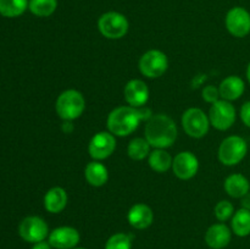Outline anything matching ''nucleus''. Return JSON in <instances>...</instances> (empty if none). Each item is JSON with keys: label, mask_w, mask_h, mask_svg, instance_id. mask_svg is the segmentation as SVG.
<instances>
[{"label": "nucleus", "mask_w": 250, "mask_h": 249, "mask_svg": "<svg viewBox=\"0 0 250 249\" xmlns=\"http://www.w3.org/2000/svg\"><path fill=\"white\" fill-rule=\"evenodd\" d=\"M151 115L148 107H133L131 105L119 106L107 115V131L115 137L129 136L138 128L142 121H146Z\"/></svg>", "instance_id": "f257e3e1"}, {"label": "nucleus", "mask_w": 250, "mask_h": 249, "mask_svg": "<svg viewBox=\"0 0 250 249\" xmlns=\"http://www.w3.org/2000/svg\"><path fill=\"white\" fill-rule=\"evenodd\" d=\"M144 134H146L144 138L148 141L151 148H170L177 139V124L168 115H151L146 122Z\"/></svg>", "instance_id": "f03ea898"}, {"label": "nucleus", "mask_w": 250, "mask_h": 249, "mask_svg": "<svg viewBox=\"0 0 250 249\" xmlns=\"http://www.w3.org/2000/svg\"><path fill=\"white\" fill-rule=\"evenodd\" d=\"M85 110V99L77 89H66L55 102V111L63 121H75L80 119Z\"/></svg>", "instance_id": "7ed1b4c3"}, {"label": "nucleus", "mask_w": 250, "mask_h": 249, "mask_svg": "<svg viewBox=\"0 0 250 249\" xmlns=\"http://www.w3.org/2000/svg\"><path fill=\"white\" fill-rule=\"evenodd\" d=\"M248 154V143L241 136H229L221 142L217 151L219 161L225 166H236Z\"/></svg>", "instance_id": "20e7f679"}, {"label": "nucleus", "mask_w": 250, "mask_h": 249, "mask_svg": "<svg viewBox=\"0 0 250 249\" xmlns=\"http://www.w3.org/2000/svg\"><path fill=\"white\" fill-rule=\"evenodd\" d=\"M98 29L106 39L116 41L128 33L129 22L124 14L117 11L104 12L98 20Z\"/></svg>", "instance_id": "39448f33"}, {"label": "nucleus", "mask_w": 250, "mask_h": 249, "mask_svg": "<svg viewBox=\"0 0 250 249\" xmlns=\"http://www.w3.org/2000/svg\"><path fill=\"white\" fill-rule=\"evenodd\" d=\"M183 129L190 138L199 139L208 134L210 128L209 115L199 107H189L186 110L181 119Z\"/></svg>", "instance_id": "423d86ee"}, {"label": "nucleus", "mask_w": 250, "mask_h": 249, "mask_svg": "<svg viewBox=\"0 0 250 249\" xmlns=\"http://www.w3.org/2000/svg\"><path fill=\"white\" fill-rule=\"evenodd\" d=\"M138 67L146 78L161 77L168 68L167 55L159 49H150L141 56Z\"/></svg>", "instance_id": "0eeeda50"}, {"label": "nucleus", "mask_w": 250, "mask_h": 249, "mask_svg": "<svg viewBox=\"0 0 250 249\" xmlns=\"http://www.w3.org/2000/svg\"><path fill=\"white\" fill-rule=\"evenodd\" d=\"M237 119V111L231 102L220 99L211 104L209 111L210 124L217 131H227L234 124Z\"/></svg>", "instance_id": "6e6552de"}, {"label": "nucleus", "mask_w": 250, "mask_h": 249, "mask_svg": "<svg viewBox=\"0 0 250 249\" xmlns=\"http://www.w3.org/2000/svg\"><path fill=\"white\" fill-rule=\"evenodd\" d=\"M49 233L48 224L41 216H27L19 225L20 237L28 243L36 244L45 241Z\"/></svg>", "instance_id": "1a4fd4ad"}, {"label": "nucleus", "mask_w": 250, "mask_h": 249, "mask_svg": "<svg viewBox=\"0 0 250 249\" xmlns=\"http://www.w3.org/2000/svg\"><path fill=\"white\" fill-rule=\"evenodd\" d=\"M116 137L109 131L95 133L88 144V153L93 160L103 161L110 158L116 150Z\"/></svg>", "instance_id": "9d476101"}, {"label": "nucleus", "mask_w": 250, "mask_h": 249, "mask_svg": "<svg viewBox=\"0 0 250 249\" xmlns=\"http://www.w3.org/2000/svg\"><path fill=\"white\" fill-rule=\"evenodd\" d=\"M225 26L231 36L244 38L250 33V12L243 6H234L227 11Z\"/></svg>", "instance_id": "9b49d317"}, {"label": "nucleus", "mask_w": 250, "mask_h": 249, "mask_svg": "<svg viewBox=\"0 0 250 249\" xmlns=\"http://www.w3.org/2000/svg\"><path fill=\"white\" fill-rule=\"evenodd\" d=\"M172 171L180 180L187 181L194 177L199 170V160L192 151H180L172 160Z\"/></svg>", "instance_id": "f8f14e48"}, {"label": "nucleus", "mask_w": 250, "mask_h": 249, "mask_svg": "<svg viewBox=\"0 0 250 249\" xmlns=\"http://www.w3.org/2000/svg\"><path fill=\"white\" fill-rule=\"evenodd\" d=\"M81 234L72 226H60L50 231L48 242L54 249H73L78 246Z\"/></svg>", "instance_id": "ddd939ff"}, {"label": "nucleus", "mask_w": 250, "mask_h": 249, "mask_svg": "<svg viewBox=\"0 0 250 249\" xmlns=\"http://www.w3.org/2000/svg\"><path fill=\"white\" fill-rule=\"evenodd\" d=\"M125 100L133 107H143L149 100V88L142 80H131L126 83L124 89Z\"/></svg>", "instance_id": "4468645a"}, {"label": "nucleus", "mask_w": 250, "mask_h": 249, "mask_svg": "<svg viewBox=\"0 0 250 249\" xmlns=\"http://www.w3.org/2000/svg\"><path fill=\"white\" fill-rule=\"evenodd\" d=\"M232 229L225 222L214 224L205 232V243L211 249H224L231 243Z\"/></svg>", "instance_id": "2eb2a0df"}, {"label": "nucleus", "mask_w": 250, "mask_h": 249, "mask_svg": "<svg viewBox=\"0 0 250 249\" xmlns=\"http://www.w3.org/2000/svg\"><path fill=\"white\" fill-rule=\"evenodd\" d=\"M127 221L133 228L146 229L153 224L154 212L149 205L144 203H137L132 205L127 212Z\"/></svg>", "instance_id": "dca6fc26"}, {"label": "nucleus", "mask_w": 250, "mask_h": 249, "mask_svg": "<svg viewBox=\"0 0 250 249\" xmlns=\"http://www.w3.org/2000/svg\"><path fill=\"white\" fill-rule=\"evenodd\" d=\"M244 90H246V83H244L243 78L236 75L227 76L226 78L221 81L219 85L221 99L231 103L234 100H238L243 95Z\"/></svg>", "instance_id": "f3484780"}, {"label": "nucleus", "mask_w": 250, "mask_h": 249, "mask_svg": "<svg viewBox=\"0 0 250 249\" xmlns=\"http://www.w3.org/2000/svg\"><path fill=\"white\" fill-rule=\"evenodd\" d=\"M68 202V195L67 192L65 190V188L62 187H53L45 193L44 195V208L50 214H59L62 210H65V208L67 207Z\"/></svg>", "instance_id": "a211bd4d"}, {"label": "nucleus", "mask_w": 250, "mask_h": 249, "mask_svg": "<svg viewBox=\"0 0 250 249\" xmlns=\"http://www.w3.org/2000/svg\"><path fill=\"white\" fill-rule=\"evenodd\" d=\"M224 188L231 198L242 199L250 192V181L242 173H232L225 180Z\"/></svg>", "instance_id": "6ab92c4d"}, {"label": "nucleus", "mask_w": 250, "mask_h": 249, "mask_svg": "<svg viewBox=\"0 0 250 249\" xmlns=\"http://www.w3.org/2000/svg\"><path fill=\"white\" fill-rule=\"evenodd\" d=\"M84 178L92 187H103L109 180V171L102 161L93 160L85 165Z\"/></svg>", "instance_id": "aec40b11"}, {"label": "nucleus", "mask_w": 250, "mask_h": 249, "mask_svg": "<svg viewBox=\"0 0 250 249\" xmlns=\"http://www.w3.org/2000/svg\"><path fill=\"white\" fill-rule=\"evenodd\" d=\"M173 158L166 149H153L148 156V164L155 172L164 173L172 167Z\"/></svg>", "instance_id": "412c9836"}, {"label": "nucleus", "mask_w": 250, "mask_h": 249, "mask_svg": "<svg viewBox=\"0 0 250 249\" xmlns=\"http://www.w3.org/2000/svg\"><path fill=\"white\" fill-rule=\"evenodd\" d=\"M231 229L237 237H248L250 234V210L241 208L234 211L231 219Z\"/></svg>", "instance_id": "4be33fe9"}, {"label": "nucleus", "mask_w": 250, "mask_h": 249, "mask_svg": "<svg viewBox=\"0 0 250 249\" xmlns=\"http://www.w3.org/2000/svg\"><path fill=\"white\" fill-rule=\"evenodd\" d=\"M150 151V144L148 143L146 138H141V137L133 138L127 145V154L134 161L144 160L146 158H148Z\"/></svg>", "instance_id": "5701e85b"}, {"label": "nucleus", "mask_w": 250, "mask_h": 249, "mask_svg": "<svg viewBox=\"0 0 250 249\" xmlns=\"http://www.w3.org/2000/svg\"><path fill=\"white\" fill-rule=\"evenodd\" d=\"M29 0H0V15L9 19L21 16L28 9Z\"/></svg>", "instance_id": "b1692460"}, {"label": "nucleus", "mask_w": 250, "mask_h": 249, "mask_svg": "<svg viewBox=\"0 0 250 249\" xmlns=\"http://www.w3.org/2000/svg\"><path fill=\"white\" fill-rule=\"evenodd\" d=\"M58 9V0H29L28 10L37 17H49Z\"/></svg>", "instance_id": "393cba45"}, {"label": "nucleus", "mask_w": 250, "mask_h": 249, "mask_svg": "<svg viewBox=\"0 0 250 249\" xmlns=\"http://www.w3.org/2000/svg\"><path fill=\"white\" fill-rule=\"evenodd\" d=\"M104 249H132V236L117 232L107 238Z\"/></svg>", "instance_id": "a878e982"}, {"label": "nucleus", "mask_w": 250, "mask_h": 249, "mask_svg": "<svg viewBox=\"0 0 250 249\" xmlns=\"http://www.w3.org/2000/svg\"><path fill=\"white\" fill-rule=\"evenodd\" d=\"M215 217L220 222H226L227 220L232 219L234 214V207L229 200H220L214 208Z\"/></svg>", "instance_id": "bb28decb"}, {"label": "nucleus", "mask_w": 250, "mask_h": 249, "mask_svg": "<svg viewBox=\"0 0 250 249\" xmlns=\"http://www.w3.org/2000/svg\"><path fill=\"white\" fill-rule=\"evenodd\" d=\"M202 97L209 104H214V103L219 102L221 99L219 87H215V85H207V87H204V89L202 90Z\"/></svg>", "instance_id": "cd10ccee"}, {"label": "nucleus", "mask_w": 250, "mask_h": 249, "mask_svg": "<svg viewBox=\"0 0 250 249\" xmlns=\"http://www.w3.org/2000/svg\"><path fill=\"white\" fill-rule=\"evenodd\" d=\"M239 117H241L242 122L250 128V100L242 105L241 110H239Z\"/></svg>", "instance_id": "c85d7f7f"}, {"label": "nucleus", "mask_w": 250, "mask_h": 249, "mask_svg": "<svg viewBox=\"0 0 250 249\" xmlns=\"http://www.w3.org/2000/svg\"><path fill=\"white\" fill-rule=\"evenodd\" d=\"M32 249H53V248H51V246L49 244V242L43 241V242H38V243L33 244Z\"/></svg>", "instance_id": "c756f323"}, {"label": "nucleus", "mask_w": 250, "mask_h": 249, "mask_svg": "<svg viewBox=\"0 0 250 249\" xmlns=\"http://www.w3.org/2000/svg\"><path fill=\"white\" fill-rule=\"evenodd\" d=\"M242 208L250 210V192L242 198Z\"/></svg>", "instance_id": "7c9ffc66"}, {"label": "nucleus", "mask_w": 250, "mask_h": 249, "mask_svg": "<svg viewBox=\"0 0 250 249\" xmlns=\"http://www.w3.org/2000/svg\"><path fill=\"white\" fill-rule=\"evenodd\" d=\"M62 129H63V132H67V133H71V132L73 131L72 121H63Z\"/></svg>", "instance_id": "2f4dec72"}, {"label": "nucleus", "mask_w": 250, "mask_h": 249, "mask_svg": "<svg viewBox=\"0 0 250 249\" xmlns=\"http://www.w3.org/2000/svg\"><path fill=\"white\" fill-rule=\"evenodd\" d=\"M246 76H247V80H248V83L250 84V61H249L248 66H247V72H246Z\"/></svg>", "instance_id": "473e14b6"}, {"label": "nucleus", "mask_w": 250, "mask_h": 249, "mask_svg": "<svg viewBox=\"0 0 250 249\" xmlns=\"http://www.w3.org/2000/svg\"><path fill=\"white\" fill-rule=\"evenodd\" d=\"M73 249H87V248H82V247H76V248H73Z\"/></svg>", "instance_id": "72a5a7b5"}]
</instances>
